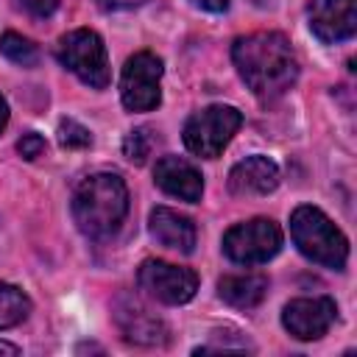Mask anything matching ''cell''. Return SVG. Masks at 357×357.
<instances>
[{"mask_svg": "<svg viewBox=\"0 0 357 357\" xmlns=\"http://www.w3.org/2000/svg\"><path fill=\"white\" fill-rule=\"evenodd\" d=\"M148 229H151V237L165 245V248H173V251H181V254H192L195 248V240H198V229L195 223L170 209V206H156L148 218Z\"/></svg>", "mask_w": 357, "mask_h": 357, "instance_id": "cell-14", "label": "cell"}, {"mask_svg": "<svg viewBox=\"0 0 357 357\" xmlns=\"http://www.w3.org/2000/svg\"><path fill=\"white\" fill-rule=\"evenodd\" d=\"M279 187V167L268 156H245L229 170V192L248 198V195H268Z\"/></svg>", "mask_w": 357, "mask_h": 357, "instance_id": "cell-13", "label": "cell"}, {"mask_svg": "<svg viewBox=\"0 0 357 357\" xmlns=\"http://www.w3.org/2000/svg\"><path fill=\"white\" fill-rule=\"evenodd\" d=\"M6 123H8V103H6L3 95H0V131L6 128Z\"/></svg>", "mask_w": 357, "mask_h": 357, "instance_id": "cell-24", "label": "cell"}, {"mask_svg": "<svg viewBox=\"0 0 357 357\" xmlns=\"http://www.w3.org/2000/svg\"><path fill=\"white\" fill-rule=\"evenodd\" d=\"M114 321H117V326L128 343L162 346L167 340V326L162 324V318H156L153 312H148L139 301H134L128 296L114 304Z\"/></svg>", "mask_w": 357, "mask_h": 357, "instance_id": "cell-11", "label": "cell"}, {"mask_svg": "<svg viewBox=\"0 0 357 357\" xmlns=\"http://www.w3.org/2000/svg\"><path fill=\"white\" fill-rule=\"evenodd\" d=\"M0 53H3L8 61L20 64V67H33V64L39 61L36 45H33L31 39H25L22 33H14V31H6V33L0 36Z\"/></svg>", "mask_w": 357, "mask_h": 357, "instance_id": "cell-17", "label": "cell"}, {"mask_svg": "<svg viewBox=\"0 0 357 357\" xmlns=\"http://www.w3.org/2000/svg\"><path fill=\"white\" fill-rule=\"evenodd\" d=\"M28 312H31V298L20 287L0 282V329H11L22 324Z\"/></svg>", "mask_w": 357, "mask_h": 357, "instance_id": "cell-16", "label": "cell"}, {"mask_svg": "<svg viewBox=\"0 0 357 357\" xmlns=\"http://www.w3.org/2000/svg\"><path fill=\"white\" fill-rule=\"evenodd\" d=\"M307 17L324 45H340L357 31V0H310Z\"/></svg>", "mask_w": 357, "mask_h": 357, "instance_id": "cell-10", "label": "cell"}, {"mask_svg": "<svg viewBox=\"0 0 357 357\" xmlns=\"http://www.w3.org/2000/svg\"><path fill=\"white\" fill-rule=\"evenodd\" d=\"M128 215V187L117 173H92L73 192V220L92 237H112Z\"/></svg>", "mask_w": 357, "mask_h": 357, "instance_id": "cell-2", "label": "cell"}, {"mask_svg": "<svg viewBox=\"0 0 357 357\" xmlns=\"http://www.w3.org/2000/svg\"><path fill=\"white\" fill-rule=\"evenodd\" d=\"M17 6L22 11H28L31 17H50L56 8H59V0H17Z\"/></svg>", "mask_w": 357, "mask_h": 357, "instance_id": "cell-21", "label": "cell"}, {"mask_svg": "<svg viewBox=\"0 0 357 357\" xmlns=\"http://www.w3.org/2000/svg\"><path fill=\"white\" fill-rule=\"evenodd\" d=\"M337 307L329 296H312V298H293L282 310V324L296 340H318L329 332L335 324Z\"/></svg>", "mask_w": 357, "mask_h": 357, "instance_id": "cell-9", "label": "cell"}, {"mask_svg": "<svg viewBox=\"0 0 357 357\" xmlns=\"http://www.w3.org/2000/svg\"><path fill=\"white\" fill-rule=\"evenodd\" d=\"M151 145H153L151 131H148V128H134V131H128L126 139H123V156H126L128 162H134V165H142L145 156L151 153Z\"/></svg>", "mask_w": 357, "mask_h": 357, "instance_id": "cell-19", "label": "cell"}, {"mask_svg": "<svg viewBox=\"0 0 357 357\" xmlns=\"http://www.w3.org/2000/svg\"><path fill=\"white\" fill-rule=\"evenodd\" d=\"M0 354H11V357H14V354H20V349H17L14 343H6V340H0Z\"/></svg>", "mask_w": 357, "mask_h": 357, "instance_id": "cell-25", "label": "cell"}, {"mask_svg": "<svg viewBox=\"0 0 357 357\" xmlns=\"http://www.w3.org/2000/svg\"><path fill=\"white\" fill-rule=\"evenodd\" d=\"M162 59L151 50L128 56L120 75V100L128 112H153L162 103Z\"/></svg>", "mask_w": 357, "mask_h": 357, "instance_id": "cell-7", "label": "cell"}, {"mask_svg": "<svg viewBox=\"0 0 357 357\" xmlns=\"http://www.w3.org/2000/svg\"><path fill=\"white\" fill-rule=\"evenodd\" d=\"M145 0H95L98 8L103 11H123V8H134V6H142Z\"/></svg>", "mask_w": 357, "mask_h": 357, "instance_id": "cell-22", "label": "cell"}, {"mask_svg": "<svg viewBox=\"0 0 357 357\" xmlns=\"http://www.w3.org/2000/svg\"><path fill=\"white\" fill-rule=\"evenodd\" d=\"M231 61L251 95L262 103H273L276 98H282L298 78V59L293 53V45L279 31L237 36L231 45Z\"/></svg>", "mask_w": 357, "mask_h": 357, "instance_id": "cell-1", "label": "cell"}, {"mask_svg": "<svg viewBox=\"0 0 357 357\" xmlns=\"http://www.w3.org/2000/svg\"><path fill=\"white\" fill-rule=\"evenodd\" d=\"M45 148H47V145H45V137H39V134H33V131H31V134H22V139L17 142L20 156H22V159H28V162H31V159H36V156H42V153H45Z\"/></svg>", "mask_w": 357, "mask_h": 357, "instance_id": "cell-20", "label": "cell"}, {"mask_svg": "<svg viewBox=\"0 0 357 357\" xmlns=\"http://www.w3.org/2000/svg\"><path fill=\"white\" fill-rule=\"evenodd\" d=\"M218 296L237 310H251L268 296L265 273H229L218 282Z\"/></svg>", "mask_w": 357, "mask_h": 357, "instance_id": "cell-15", "label": "cell"}, {"mask_svg": "<svg viewBox=\"0 0 357 357\" xmlns=\"http://www.w3.org/2000/svg\"><path fill=\"white\" fill-rule=\"evenodd\" d=\"M240 126H243L240 109L223 106V103L206 106L184 123V145L190 153H195L201 159H215L223 153V148L240 131Z\"/></svg>", "mask_w": 357, "mask_h": 357, "instance_id": "cell-5", "label": "cell"}, {"mask_svg": "<svg viewBox=\"0 0 357 357\" xmlns=\"http://www.w3.org/2000/svg\"><path fill=\"white\" fill-rule=\"evenodd\" d=\"M290 237L296 243V248L332 271H343L346 259H349V240L346 234L318 209V206H296L290 215Z\"/></svg>", "mask_w": 357, "mask_h": 357, "instance_id": "cell-3", "label": "cell"}, {"mask_svg": "<svg viewBox=\"0 0 357 357\" xmlns=\"http://www.w3.org/2000/svg\"><path fill=\"white\" fill-rule=\"evenodd\" d=\"M153 181L159 190H165L173 198H181L187 204H198L204 195L201 170L181 156H162L153 167Z\"/></svg>", "mask_w": 357, "mask_h": 357, "instance_id": "cell-12", "label": "cell"}, {"mask_svg": "<svg viewBox=\"0 0 357 357\" xmlns=\"http://www.w3.org/2000/svg\"><path fill=\"white\" fill-rule=\"evenodd\" d=\"M282 248V229L271 218L234 223L223 234V254L237 265H262Z\"/></svg>", "mask_w": 357, "mask_h": 357, "instance_id": "cell-6", "label": "cell"}, {"mask_svg": "<svg viewBox=\"0 0 357 357\" xmlns=\"http://www.w3.org/2000/svg\"><path fill=\"white\" fill-rule=\"evenodd\" d=\"M56 59L86 86L92 89H106L112 81L109 70V53L103 39L89 31V28H75L64 33L56 45Z\"/></svg>", "mask_w": 357, "mask_h": 357, "instance_id": "cell-4", "label": "cell"}, {"mask_svg": "<svg viewBox=\"0 0 357 357\" xmlns=\"http://www.w3.org/2000/svg\"><path fill=\"white\" fill-rule=\"evenodd\" d=\"M137 284L162 304H187L198 290V276L190 268L170 265L165 259H145L137 271Z\"/></svg>", "mask_w": 357, "mask_h": 357, "instance_id": "cell-8", "label": "cell"}, {"mask_svg": "<svg viewBox=\"0 0 357 357\" xmlns=\"http://www.w3.org/2000/svg\"><path fill=\"white\" fill-rule=\"evenodd\" d=\"M190 3L204 8V11H212V14H220V11L229 8V0H190Z\"/></svg>", "mask_w": 357, "mask_h": 357, "instance_id": "cell-23", "label": "cell"}, {"mask_svg": "<svg viewBox=\"0 0 357 357\" xmlns=\"http://www.w3.org/2000/svg\"><path fill=\"white\" fill-rule=\"evenodd\" d=\"M59 145L67 148V151H81V148H89L92 145V134L78 120H70L67 117V120L59 123Z\"/></svg>", "mask_w": 357, "mask_h": 357, "instance_id": "cell-18", "label": "cell"}]
</instances>
